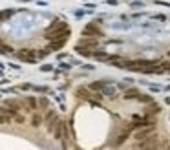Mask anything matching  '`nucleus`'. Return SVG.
Instances as JSON below:
<instances>
[{
  "instance_id": "obj_16",
  "label": "nucleus",
  "mask_w": 170,
  "mask_h": 150,
  "mask_svg": "<svg viewBox=\"0 0 170 150\" xmlns=\"http://www.w3.org/2000/svg\"><path fill=\"white\" fill-rule=\"evenodd\" d=\"M42 121H44V117H42L40 114H37V112H35V114L31 115V124H33L35 128H37V126H40V124H42Z\"/></svg>"
},
{
  "instance_id": "obj_17",
  "label": "nucleus",
  "mask_w": 170,
  "mask_h": 150,
  "mask_svg": "<svg viewBox=\"0 0 170 150\" xmlns=\"http://www.w3.org/2000/svg\"><path fill=\"white\" fill-rule=\"evenodd\" d=\"M24 103L29 106V110H35L37 106H39V101H37L35 97H26V99H24Z\"/></svg>"
},
{
  "instance_id": "obj_14",
  "label": "nucleus",
  "mask_w": 170,
  "mask_h": 150,
  "mask_svg": "<svg viewBox=\"0 0 170 150\" xmlns=\"http://www.w3.org/2000/svg\"><path fill=\"white\" fill-rule=\"evenodd\" d=\"M6 106H11V108H9L11 112H18L20 106H22V103L17 101V99H8V101H6Z\"/></svg>"
},
{
  "instance_id": "obj_4",
  "label": "nucleus",
  "mask_w": 170,
  "mask_h": 150,
  "mask_svg": "<svg viewBox=\"0 0 170 150\" xmlns=\"http://www.w3.org/2000/svg\"><path fill=\"white\" fill-rule=\"evenodd\" d=\"M103 29L97 26V22H90L84 29H82V37H103Z\"/></svg>"
},
{
  "instance_id": "obj_10",
  "label": "nucleus",
  "mask_w": 170,
  "mask_h": 150,
  "mask_svg": "<svg viewBox=\"0 0 170 150\" xmlns=\"http://www.w3.org/2000/svg\"><path fill=\"white\" fill-rule=\"evenodd\" d=\"M161 112V106L157 104V103H148V106H147V108H144V114H147V115H157Z\"/></svg>"
},
{
  "instance_id": "obj_13",
  "label": "nucleus",
  "mask_w": 170,
  "mask_h": 150,
  "mask_svg": "<svg viewBox=\"0 0 170 150\" xmlns=\"http://www.w3.org/2000/svg\"><path fill=\"white\" fill-rule=\"evenodd\" d=\"M101 93L106 95V97H110V99H115V97H117V90H115L113 86H110V84H106V86L101 90Z\"/></svg>"
},
{
  "instance_id": "obj_19",
  "label": "nucleus",
  "mask_w": 170,
  "mask_h": 150,
  "mask_svg": "<svg viewBox=\"0 0 170 150\" xmlns=\"http://www.w3.org/2000/svg\"><path fill=\"white\" fill-rule=\"evenodd\" d=\"M13 15V9H6V11H0V22L4 20H9V17Z\"/></svg>"
},
{
  "instance_id": "obj_7",
  "label": "nucleus",
  "mask_w": 170,
  "mask_h": 150,
  "mask_svg": "<svg viewBox=\"0 0 170 150\" xmlns=\"http://www.w3.org/2000/svg\"><path fill=\"white\" fill-rule=\"evenodd\" d=\"M79 44L81 46H86V48H91V50H97L99 42H97V37H82Z\"/></svg>"
},
{
  "instance_id": "obj_21",
  "label": "nucleus",
  "mask_w": 170,
  "mask_h": 150,
  "mask_svg": "<svg viewBox=\"0 0 170 150\" xmlns=\"http://www.w3.org/2000/svg\"><path fill=\"white\" fill-rule=\"evenodd\" d=\"M156 6H165V8H170V2H161V0H154Z\"/></svg>"
},
{
  "instance_id": "obj_5",
  "label": "nucleus",
  "mask_w": 170,
  "mask_h": 150,
  "mask_svg": "<svg viewBox=\"0 0 170 150\" xmlns=\"http://www.w3.org/2000/svg\"><path fill=\"white\" fill-rule=\"evenodd\" d=\"M13 114H17V112H11L9 108L0 106V124H9V123H13Z\"/></svg>"
},
{
  "instance_id": "obj_15",
  "label": "nucleus",
  "mask_w": 170,
  "mask_h": 150,
  "mask_svg": "<svg viewBox=\"0 0 170 150\" xmlns=\"http://www.w3.org/2000/svg\"><path fill=\"white\" fill-rule=\"evenodd\" d=\"M139 93H141V92H139L137 88H130V90H126V92L123 93V97L130 101V99H137V95H139Z\"/></svg>"
},
{
  "instance_id": "obj_23",
  "label": "nucleus",
  "mask_w": 170,
  "mask_h": 150,
  "mask_svg": "<svg viewBox=\"0 0 170 150\" xmlns=\"http://www.w3.org/2000/svg\"><path fill=\"white\" fill-rule=\"evenodd\" d=\"M106 4H108V6H117L119 0H106Z\"/></svg>"
},
{
  "instance_id": "obj_25",
  "label": "nucleus",
  "mask_w": 170,
  "mask_h": 150,
  "mask_svg": "<svg viewBox=\"0 0 170 150\" xmlns=\"http://www.w3.org/2000/svg\"><path fill=\"white\" fill-rule=\"evenodd\" d=\"M0 42H2V40H0Z\"/></svg>"
},
{
  "instance_id": "obj_18",
  "label": "nucleus",
  "mask_w": 170,
  "mask_h": 150,
  "mask_svg": "<svg viewBox=\"0 0 170 150\" xmlns=\"http://www.w3.org/2000/svg\"><path fill=\"white\" fill-rule=\"evenodd\" d=\"M137 101H141V103H144V104H148V103L154 101V97L148 95V93H139V95H137Z\"/></svg>"
},
{
  "instance_id": "obj_1",
  "label": "nucleus",
  "mask_w": 170,
  "mask_h": 150,
  "mask_svg": "<svg viewBox=\"0 0 170 150\" xmlns=\"http://www.w3.org/2000/svg\"><path fill=\"white\" fill-rule=\"evenodd\" d=\"M70 26L66 24V22H62V20H53L51 22V26L46 29V33H44V37L48 38V40H57V38H68L70 37Z\"/></svg>"
},
{
  "instance_id": "obj_22",
  "label": "nucleus",
  "mask_w": 170,
  "mask_h": 150,
  "mask_svg": "<svg viewBox=\"0 0 170 150\" xmlns=\"http://www.w3.org/2000/svg\"><path fill=\"white\" fill-rule=\"evenodd\" d=\"M143 6H144L143 2H134V4H132V8H134V9H139V8H143Z\"/></svg>"
},
{
  "instance_id": "obj_11",
  "label": "nucleus",
  "mask_w": 170,
  "mask_h": 150,
  "mask_svg": "<svg viewBox=\"0 0 170 150\" xmlns=\"http://www.w3.org/2000/svg\"><path fill=\"white\" fill-rule=\"evenodd\" d=\"M106 84H112V81H106V79H103V81H95V82H91L90 84V90H95V92H101Z\"/></svg>"
},
{
  "instance_id": "obj_3",
  "label": "nucleus",
  "mask_w": 170,
  "mask_h": 150,
  "mask_svg": "<svg viewBox=\"0 0 170 150\" xmlns=\"http://www.w3.org/2000/svg\"><path fill=\"white\" fill-rule=\"evenodd\" d=\"M17 57H18V60H22V62H37V51L35 50H31V48H22V50H18L17 51Z\"/></svg>"
},
{
  "instance_id": "obj_9",
  "label": "nucleus",
  "mask_w": 170,
  "mask_h": 150,
  "mask_svg": "<svg viewBox=\"0 0 170 150\" xmlns=\"http://www.w3.org/2000/svg\"><path fill=\"white\" fill-rule=\"evenodd\" d=\"M66 40H68V38H57V40H50V46H48V50H50V51H57V50L64 48Z\"/></svg>"
},
{
  "instance_id": "obj_8",
  "label": "nucleus",
  "mask_w": 170,
  "mask_h": 150,
  "mask_svg": "<svg viewBox=\"0 0 170 150\" xmlns=\"http://www.w3.org/2000/svg\"><path fill=\"white\" fill-rule=\"evenodd\" d=\"M130 132H132V130H130V128L126 126V128H125V130H123V132H121V134L117 136V139H115V141H113L112 145H113V146H121V145H123V143H125V141L128 139V136H130Z\"/></svg>"
},
{
  "instance_id": "obj_12",
  "label": "nucleus",
  "mask_w": 170,
  "mask_h": 150,
  "mask_svg": "<svg viewBox=\"0 0 170 150\" xmlns=\"http://www.w3.org/2000/svg\"><path fill=\"white\" fill-rule=\"evenodd\" d=\"M91 93H93V92H90V90H88V88H84V86H81V88H77V90H75V95H77L79 99H84V101H88V99L91 97Z\"/></svg>"
},
{
  "instance_id": "obj_6",
  "label": "nucleus",
  "mask_w": 170,
  "mask_h": 150,
  "mask_svg": "<svg viewBox=\"0 0 170 150\" xmlns=\"http://www.w3.org/2000/svg\"><path fill=\"white\" fill-rule=\"evenodd\" d=\"M154 132V126H144V128H137V132H135V139L139 141H144V139H148V136Z\"/></svg>"
},
{
  "instance_id": "obj_2",
  "label": "nucleus",
  "mask_w": 170,
  "mask_h": 150,
  "mask_svg": "<svg viewBox=\"0 0 170 150\" xmlns=\"http://www.w3.org/2000/svg\"><path fill=\"white\" fill-rule=\"evenodd\" d=\"M144 126H156V117L143 114V115H134L132 123H128L130 130H137V128H144Z\"/></svg>"
},
{
  "instance_id": "obj_20",
  "label": "nucleus",
  "mask_w": 170,
  "mask_h": 150,
  "mask_svg": "<svg viewBox=\"0 0 170 150\" xmlns=\"http://www.w3.org/2000/svg\"><path fill=\"white\" fill-rule=\"evenodd\" d=\"M13 51V48L11 46H6V44H2V42H0V53H4V55H9Z\"/></svg>"
},
{
  "instance_id": "obj_24",
  "label": "nucleus",
  "mask_w": 170,
  "mask_h": 150,
  "mask_svg": "<svg viewBox=\"0 0 170 150\" xmlns=\"http://www.w3.org/2000/svg\"><path fill=\"white\" fill-rule=\"evenodd\" d=\"M152 18H154V20H156V18H157V20H166V17H165V15H154Z\"/></svg>"
}]
</instances>
